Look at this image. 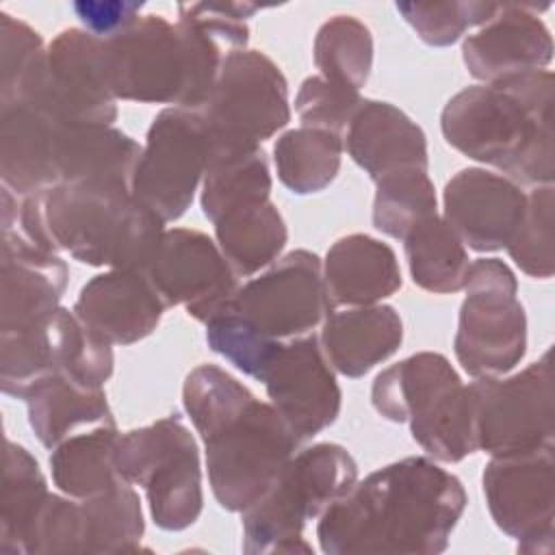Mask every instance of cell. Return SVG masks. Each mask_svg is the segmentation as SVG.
<instances>
[{
	"instance_id": "6da1fadb",
	"label": "cell",
	"mask_w": 555,
	"mask_h": 555,
	"mask_svg": "<svg viewBox=\"0 0 555 555\" xmlns=\"http://www.w3.org/2000/svg\"><path fill=\"white\" fill-rule=\"evenodd\" d=\"M466 501L453 473L429 457H403L356 481L319 516V546L325 555H436Z\"/></svg>"
},
{
	"instance_id": "7a4b0ae2",
	"label": "cell",
	"mask_w": 555,
	"mask_h": 555,
	"mask_svg": "<svg viewBox=\"0 0 555 555\" xmlns=\"http://www.w3.org/2000/svg\"><path fill=\"white\" fill-rule=\"evenodd\" d=\"M182 403L204 442L210 490L228 512L256 503L301 444L271 403L217 364L186 375Z\"/></svg>"
},
{
	"instance_id": "3957f363",
	"label": "cell",
	"mask_w": 555,
	"mask_h": 555,
	"mask_svg": "<svg viewBox=\"0 0 555 555\" xmlns=\"http://www.w3.org/2000/svg\"><path fill=\"white\" fill-rule=\"evenodd\" d=\"M163 225L128 186L54 184L26 197L2 186V230H17L33 245L67 251L89 267L145 269Z\"/></svg>"
},
{
	"instance_id": "277c9868",
	"label": "cell",
	"mask_w": 555,
	"mask_h": 555,
	"mask_svg": "<svg viewBox=\"0 0 555 555\" xmlns=\"http://www.w3.org/2000/svg\"><path fill=\"white\" fill-rule=\"evenodd\" d=\"M551 69L457 91L440 113L444 141L525 186L555 180Z\"/></svg>"
},
{
	"instance_id": "5b68a950",
	"label": "cell",
	"mask_w": 555,
	"mask_h": 555,
	"mask_svg": "<svg viewBox=\"0 0 555 555\" xmlns=\"http://www.w3.org/2000/svg\"><path fill=\"white\" fill-rule=\"evenodd\" d=\"M371 403L390 423H410L416 444L436 462L455 464L477 451L470 388L436 351L414 353L384 369Z\"/></svg>"
},
{
	"instance_id": "8992f818",
	"label": "cell",
	"mask_w": 555,
	"mask_h": 555,
	"mask_svg": "<svg viewBox=\"0 0 555 555\" xmlns=\"http://www.w3.org/2000/svg\"><path fill=\"white\" fill-rule=\"evenodd\" d=\"M358 481V464L336 442H317L297 451L264 494L243 514V542L247 555H310L304 540L308 520L319 518Z\"/></svg>"
},
{
	"instance_id": "52a82bcc",
	"label": "cell",
	"mask_w": 555,
	"mask_h": 555,
	"mask_svg": "<svg viewBox=\"0 0 555 555\" xmlns=\"http://www.w3.org/2000/svg\"><path fill=\"white\" fill-rule=\"evenodd\" d=\"M115 462L119 475L141 486L156 527L182 531L204 507L199 449L178 414L119 434Z\"/></svg>"
},
{
	"instance_id": "ba28073f",
	"label": "cell",
	"mask_w": 555,
	"mask_h": 555,
	"mask_svg": "<svg viewBox=\"0 0 555 555\" xmlns=\"http://www.w3.org/2000/svg\"><path fill=\"white\" fill-rule=\"evenodd\" d=\"M28 104L59 126L106 124L117 119L108 87L104 39L85 28L61 30L24 74L2 106Z\"/></svg>"
},
{
	"instance_id": "9c48e42d",
	"label": "cell",
	"mask_w": 555,
	"mask_h": 555,
	"mask_svg": "<svg viewBox=\"0 0 555 555\" xmlns=\"http://www.w3.org/2000/svg\"><path fill=\"white\" fill-rule=\"evenodd\" d=\"M453 349L473 377H501L527 353V314L518 301L514 271L499 258L470 262Z\"/></svg>"
},
{
	"instance_id": "30bf717a",
	"label": "cell",
	"mask_w": 555,
	"mask_h": 555,
	"mask_svg": "<svg viewBox=\"0 0 555 555\" xmlns=\"http://www.w3.org/2000/svg\"><path fill=\"white\" fill-rule=\"evenodd\" d=\"M197 111L210 130L212 145L254 147L291 121L288 82L264 52L236 50L225 56Z\"/></svg>"
},
{
	"instance_id": "8fae6325",
	"label": "cell",
	"mask_w": 555,
	"mask_h": 555,
	"mask_svg": "<svg viewBox=\"0 0 555 555\" xmlns=\"http://www.w3.org/2000/svg\"><path fill=\"white\" fill-rule=\"evenodd\" d=\"M210 154L212 137L199 111L163 108L147 128L132 195L163 223L178 221L191 208Z\"/></svg>"
},
{
	"instance_id": "7c38bea8",
	"label": "cell",
	"mask_w": 555,
	"mask_h": 555,
	"mask_svg": "<svg viewBox=\"0 0 555 555\" xmlns=\"http://www.w3.org/2000/svg\"><path fill=\"white\" fill-rule=\"evenodd\" d=\"M473 397L477 451L509 455L555 444V392L551 351L505 377L468 384Z\"/></svg>"
},
{
	"instance_id": "4fadbf2b",
	"label": "cell",
	"mask_w": 555,
	"mask_h": 555,
	"mask_svg": "<svg viewBox=\"0 0 555 555\" xmlns=\"http://www.w3.org/2000/svg\"><path fill=\"white\" fill-rule=\"evenodd\" d=\"M228 308L271 343L314 334L332 312L321 258L308 249L284 254L267 271L238 284Z\"/></svg>"
},
{
	"instance_id": "5bb4252c",
	"label": "cell",
	"mask_w": 555,
	"mask_h": 555,
	"mask_svg": "<svg viewBox=\"0 0 555 555\" xmlns=\"http://www.w3.org/2000/svg\"><path fill=\"white\" fill-rule=\"evenodd\" d=\"M481 483L494 525L518 542V553L548 555L555 544V444L492 455Z\"/></svg>"
},
{
	"instance_id": "9a60e30c",
	"label": "cell",
	"mask_w": 555,
	"mask_h": 555,
	"mask_svg": "<svg viewBox=\"0 0 555 555\" xmlns=\"http://www.w3.org/2000/svg\"><path fill=\"white\" fill-rule=\"evenodd\" d=\"M145 273L167 308L184 306L199 323L217 314L238 288L219 245L193 228L165 230Z\"/></svg>"
},
{
	"instance_id": "2e32d148",
	"label": "cell",
	"mask_w": 555,
	"mask_h": 555,
	"mask_svg": "<svg viewBox=\"0 0 555 555\" xmlns=\"http://www.w3.org/2000/svg\"><path fill=\"white\" fill-rule=\"evenodd\" d=\"M269 403L280 412L299 442L327 429L340 414V388L319 336L308 334L280 343L262 366Z\"/></svg>"
},
{
	"instance_id": "e0dca14e",
	"label": "cell",
	"mask_w": 555,
	"mask_h": 555,
	"mask_svg": "<svg viewBox=\"0 0 555 555\" xmlns=\"http://www.w3.org/2000/svg\"><path fill=\"white\" fill-rule=\"evenodd\" d=\"M548 4L499 2L496 13L462 43V61L481 85L542 72L553 61V37L540 17Z\"/></svg>"
},
{
	"instance_id": "ac0fdd59",
	"label": "cell",
	"mask_w": 555,
	"mask_h": 555,
	"mask_svg": "<svg viewBox=\"0 0 555 555\" xmlns=\"http://www.w3.org/2000/svg\"><path fill=\"white\" fill-rule=\"evenodd\" d=\"M527 193L503 173L481 167L457 171L442 191V219L475 251H499L509 243Z\"/></svg>"
},
{
	"instance_id": "d6986e66",
	"label": "cell",
	"mask_w": 555,
	"mask_h": 555,
	"mask_svg": "<svg viewBox=\"0 0 555 555\" xmlns=\"http://www.w3.org/2000/svg\"><path fill=\"white\" fill-rule=\"evenodd\" d=\"M67 278V264L59 254L33 245L17 230H2L0 334L50 319L61 308Z\"/></svg>"
},
{
	"instance_id": "ffe728a7",
	"label": "cell",
	"mask_w": 555,
	"mask_h": 555,
	"mask_svg": "<svg viewBox=\"0 0 555 555\" xmlns=\"http://www.w3.org/2000/svg\"><path fill=\"white\" fill-rule=\"evenodd\" d=\"M165 308L145 269H108L80 288L72 310L111 345H132L158 327Z\"/></svg>"
},
{
	"instance_id": "44dd1931",
	"label": "cell",
	"mask_w": 555,
	"mask_h": 555,
	"mask_svg": "<svg viewBox=\"0 0 555 555\" xmlns=\"http://www.w3.org/2000/svg\"><path fill=\"white\" fill-rule=\"evenodd\" d=\"M345 150L373 182L403 169L429 167L427 137L401 108L382 100H362L351 117L345 137Z\"/></svg>"
},
{
	"instance_id": "7402d4cb",
	"label": "cell",
	"mask_w": 555,
	"mask_h": 555,
	"mask_svg": "<svg viewBox=\"0 0 555 555\" xmlns=\"http://www.w3.org/2000/svg\"><path fill=\"white\" fill-rule=\"evenodd\" d=\"M323 286L332 310L379 304L401 288L397 254L369 234H347L325 254Z\"/></svg>"
},
{
	"instance_id": "603a6c76",
	"label": "cell",
	"mask_w": 555,
	"mask_h": 555,
	"mask_svg": "<svg viewBox=\"0 0 555 555\" xmlns=\"http://www.w3.org/2000/svg\"><path fill=\"white\" fill-rule=\"evenodd\" d=\"M403 340V321L392 306H353L330 312L319 343L330 366L345 377H362L388 360Z\"/></svg>"
},
{
	"instance_id": "cb8c5ba5",
	"label": "cell",
	"mask_w": 555,
	"mask_h": 555,
	"mask_svg": "<svg viewBox=\"0 0 555 555\" xmlns=\"http://www.w3.org/2000/svg\"><path fill=\"white\" fill-rule=\"evenodd\" d=\"M59 124L28 104L0 108V178L2 186L26 197L59 184Z\"/></svg>"
},
{
	"instance_id": "d4e9b609",
	"label": "cell",
	"mask_w": 555,
	"mask_h": 555,
	"mask_svg": "<svg viewBox=\"0 0 555 555\" xmlns=\"http://www.w3.org/2000/svg\"><path fill=\"white\" fill-rule=\"evenodd\" d=\"M143 145L106 124L59 126V184H113L132 189Z\"/></svg>"
},
{
	"instance_id": "484cf974",
	"label": "cell",
	"mask_w": 555,
	"mask_h": 555,
	"mask_svg": "<svg viewBox=\"0 0 555 555\" xmlns=\"http://www.w3.org/2000/svg\"><path fill=\"white\" fill-rule=\"evenodd\" d=\"M26 410L30 429L48 449L74 434L115 423L104 386H91L65 373H54L41 382L28 395Z\"/></svg>"
},
{
	"instance_id": "4316f807",
	"label": "cell",
	"mask_w": 555,
	"mask_h": 555,
	"mask_svg": "<svg viewBox=\"0 0 555 555\" xmlns=\"http://www.w3.org/2000/svg\"><path fill=\"white\" fill-rule=\"evenodd\" d=\"M271 184L269 160L260 145H212L199 193L202 212L208 221L215 223L236 208L267 202L271 195Z\"/></svg>"
},
{
	"instance_id": "83f0119b",
	"label": "cell",
	"mask_w": 555,
	"mask_h": 555,
	"mask_svg": "<svg viewBox=\"0 0 555 555\" xmlns=\"http://www.w3.org/2000/svg\"><path fill=\"white\" fill-rule=\"evenodd\" d=\"M117 440V425L106 423L56 444L50 455L54 486L72 499H89L117 486L124 479L115 462Z\"/></svg>"
},
{
	"instance_id": "f1b7e54d",
	"label": "cell",
	"mask_w": 555,
	"mask_h": 555,
	"mask_svg": "<svg viewBox=\"0 0 555 555\" xmlns=\"http://www.w3.org/2000/svg\"><path fill=\"white\" fill-rule=\"evenodd\" d=\"M215 238L234 275L251 278L280 258L288 230L278 206L267 199L223 215L215 221Z\"/></svg>"
},
{
	"instance_id": "f546056e",
	"label": "cell",
	"mask_w": 555,
	"mask_h": 555,
	"mask_svg": "<svg viewBox=\"0 0 555 555\" xmlns=\"http://www.w3.org/2000/svg\"><path fill=\"white\" fill-rule=\"evenodd\" d=\"M412 282L429 293H457L466 284L470 258L453 228L436 215L416 223L403 238Z\"/></svg>"
},
{
	"instance_id": "4dcf8cb0",
	"label": "cell",
	"mask_w": 555,
	"mask_h": 555,
	"mask_svg": "<svg viewBox=\"0 0 555 555\" xmlns=\"http://www.w3.org/2000/svg\"><path fill=\"white\" fill-rule=\"evenodd\" d=\"M343 150L340 134L306 126L286 130L273 145L278 178L295 195L319 193L338 176Z\"/></svg>"
},
{
	"instance_id": "1f68e13d",
	"label": "cell",
	"mask_w": 555,
	"mask_h": 555,
	"mask_svg": "<svg viewBox=\"0 0 555 555\" xmlns=\"http://www.w3.org/2000/svg\"><path fill=\"white\" fill-rule=\"evenodd\" d=\"M50 494L37 460L17 442H4V477L0 499V551L24 555V533Z\"/></svg>"
},
{
	"instance_id": "d6a6232c",
	"label": "cell",
	"mask_w": 555,
	"mask_h": 555,
	"mask_svg": "<svg viewBox=\"0 0 555 555\" xmlns=\"http://www.w3.org/2000/svg\"><path fill=\"white\" fill-rule=\"evenodd\" d=\"M319 76L362 89L373 69V35L351 15H334L321 24L312 48Z\"/></svg>"
},
{
	"instance_id": "836d02e7",
	"label": "cell",
	"mask_w": 555,
	"mask_h": 555,
	"mask_svg": "<svg viewBox=\"0 0 555 555\" xmlns=\"http://www.w3.org/2000/svg\"><path fill=\"white\" fill-rule=\"evenodd\" d=\"M87 516L89 553H137L145 531L143 507L132 483L121 479L111 490L80 499Z\"/></svg>"
},
{
	"instance_id": "e575fe53",
	"label": "cell",
	"mask_w": 555,
	"mask_h": 555,
	"mask_svg": "<svg viewBox=\"0 0 555 555\" xmlns=\"http://www.w3.org/2000/svg\"><path fill=\"white\" fill-rule=\"evenodd\" d=\"M436 189L423 169H403L375 180L373 225L386 236L403 241L416 223L436 215Z\"/></svg>"
},
{
	"instance_id": "d590c367",
	"label": "cell",
	"mask_w": 555,
	"mask_h": 555,
	"mask_svg": "<svg viewBox=\"0 0 555 555\" xmlns=\"http://www.w3.org/2000/svg\"><path fill=\"white\" fill-rule=\"evenodd\" d=\"M82 553H89V531L80 499L50 492L24 533V555Z\"/></svg>"
},
{
	"instance_id": "8d00e7d4",
	"label": "cell",
	"mask_w": 555,
	"mask_h": 555,
	"mask_svg": "<svg viewBox=\"0 0 555 555\" xmlns=\"http://www.w3.org/2000/svg\"><path fill=\"white\" fill-rule=\"evenodd\" d=\"M553 204V184L535 186L527 195L522 217L505 245L514 264L529 278L548 280L555 271Z\"/></svg>"
},
{
	"instance_id": "74e56055",
	"label": "cell",
	"mask_w": 555,
	"mask_h": 555,
	"mask_svg": "<svg viewBox=\"0 0 555 555\" xmlns=\"http://www.w3.org/2000/svg\"><path fill=\"white\" fill-rule=\"evenodd\" d=\"M401 17L414 28L421 41L434 48H444L462 39L468 28L483 26L499 2L449 0V2H397Z\"/></svg>"
},
{
	"instance_id": "f35d334b",
	"label": "cell",
	"mask_w": 555,
	"mask_h": 555,
	"mask_svg": "<svg viewBox=\"0 0 555 555\" xmlns=\"http://www.w3.org/2000/svg\"><path fill=\"white\" fill-rule=\"evenodd\" d=\"M358 89L332 82L323 76H308L295 95V113L306 128L327 130L345 137V130L362 104Z\"/></svg>"
},
{
	"instance_id": "ab89813d",
	"label": "cell",
	"mask_w": 555,
	"mask_h": 555,
	"mask_svg": "<svg viewBox=\"0 0 555 555\" xmlns=\"http://www.w3.org/2000/svg\"><path fill=\"white\" fill-rule=\"evenodd\" d=\"M43 50V41L35 28L7 11L0 13V100L15 91Z\"/></svg>"
},
{
	"instance_id": "60d3db41",
	"label": "cell",
	"mask_w": 555,
	"mask_h": 555,
	"mask_svg": "<svg viewBox=\"0 0 555 555\" xmlns=\"http://www.w3.org/2000/svg\"><path fill=\"white\" fill-rule=\"evenodd\" d=\"M143 2L130 0H78L74 13L85 24V30L100 39H108L141 17Z\"/></svg>"
}]
</instances>
